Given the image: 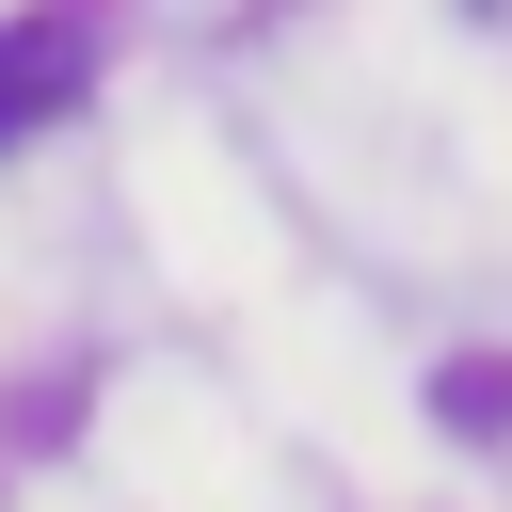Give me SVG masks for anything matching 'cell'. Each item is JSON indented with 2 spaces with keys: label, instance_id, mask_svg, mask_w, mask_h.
Instances as JSON below:
<instances>
[{
  "label": "cell",
  "instance_id": "obj_1",
  "mask_svg": "<svg viewBox=\"0 0 512 512\" xmlns=\"http://www.w3.org/2000/svg\"><path fill=\"white\" fill-rule=\"evenodd\" d=\"M80 96H96V16H80V0H32V16H0V144L64 128Z\"/></svg>",
  "mask_w": 512,
  "mask_h": 512
}]
</instances>
